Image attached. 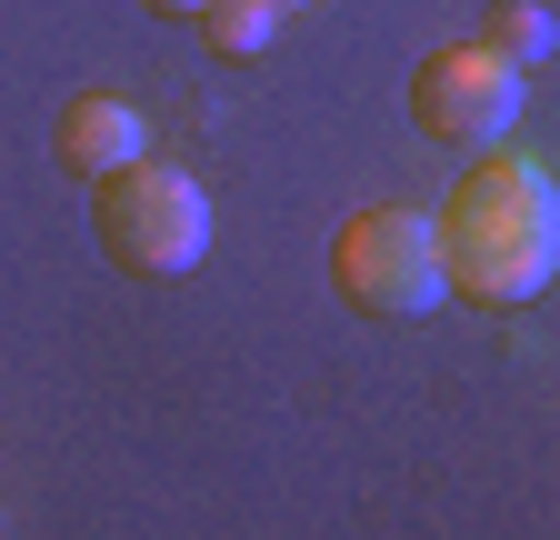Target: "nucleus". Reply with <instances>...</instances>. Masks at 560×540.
Segmentation results:
<instances>
[{"label": "nucleus", "mask_w": 560, "mask_h": 540, "mask_svg": "<svg viewBox=\"0 0 560 540\" xmlns=\"http://www.w3.org/2000/svg\"><path fill=\"white\" fill-rule=\"evenodd\" d=\"M280 11H291V0H280Z\"/></svg>", "instance_id": "9"}, {"label": "nucleus", "mask_w": 560, "mask_h": 540, "mask_svg": "<svg viewBox=\"0 0 560 540\" xmlns=\"http://www.w3.org/2000/svg\"><path fill=\"white\" fill-rule=\"evenodd\" d=\"M480 40L501 60H521V71H540V60L560 50V21H550V0H501V11L480 21Z\"/></svg>", "instance_id": "7"}, {"label": "nucleus", "mask_w": 560, "mask_h": 540, "mask_svg": "<svg viewBox=\"0 0 560 540\" xmlns=\"http://www.w3.org/2000/svg\"><path fill=\"white\" fill-rule=\"evenodd\" d=\"M431 231H441V270H451L460 301L521 310V301L550 291V270H560V190H550V171L530 151L490 141L451 180V200L431 211Z\"/></svg>", "instance_id": "1"}, {"label": "nucleus", "mask_w": 560, "mask_h": 540, "mask_svg": "<svg viewBox=\"0 0 560 540\" xmlns=\"http://www.w3.org/2000/svg\"><path fill=\"white\" fill-rule=\"evenodd\" d=\"M91 221H101V250L130 270V281H171V270H200V250H210V190L180 161L140 151L130 171L101 180Z\"/></svg>", "instance_id": "3"}, {"label": "nucleus", "mask_w": 560, "mask_h": 540, "mask_svg": "<svg viewBox=\"0 0 560 540\" xmlns=\"http://www.w3.org/2000/svg\"><path fill=\"white\" fill-rule=\"evenodd\" d=\"M330 281H340L350 310H371V320H431L451 301L431 211H410V200H371V211H350L340 240H330Z\"/></svg>", "instance_id": "2"}, {"label": "nucleus", "mask_w": 560, "mask_h": 540, "mask_svg": "<svg viewBox=\"0 0 560 540\" xmlns=\"http://www.w3.org/2000/svg\"><path fill=\"white\" fill-rule=\"evenodd\" d=\"M521 60H501L490 40H451L431 50L410 71V120H420V141H441V151H490V141H511V120H521Z\"/></svg>", "instance_id": "4"}, {"label": "nucleus", "mask_w": 560, "mask_h": 540, "mask_svg": "<svg viewBox=\"0 0 560 540\" xmlns=\"http://www.w3.org/2000/svg\"><path fill=\"white\" fill-rule=\"evenodd\" d=\"M200 40L221 60H260L280 40V0H200Z\"/></svg>", "instance_id": "6"}, {"label": "nucleus", "mask_w": 560, "mask_h": 540, "mask_svg": "<svg viewBox=\"0 0 560 540\" xmlns=\"http://www.w3.org/2000/svg\"><path fill=\"white\" fill-rule=\"evenodd\" d=\"M50 141H60V161L81 180H110V171H130L140 151H151V120H140V101H120V91H70Z\"/></svg>", "instance_id": "5"}, {"label": "nucleus", "mask_w": 560, "mask_h": 540, "mask_svg": "<svg viewBox=\"0 0 560 540\" xmlns=\"http://www.w3.org/2000/svg\"><path fill=\"white\" fill-rule=\"evenodd\" d=\"M151 11H180V21H200V0H151Z\"/></svg>", "instance_id": "8"}]
</instances>
